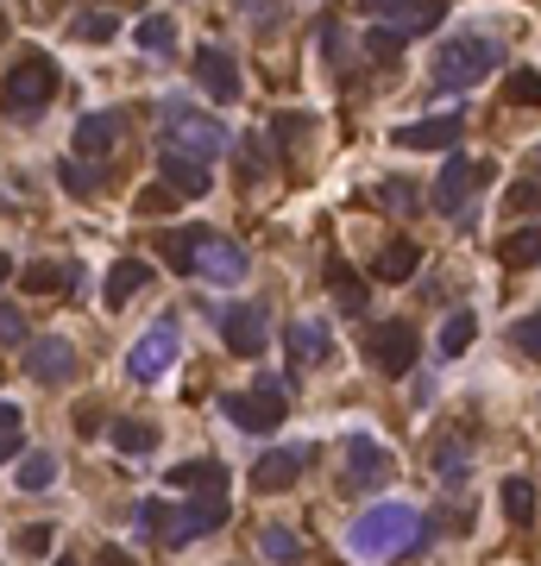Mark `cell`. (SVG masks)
<instances>
[{
	"instance_id": "1",
	"label": "cell",
	"mask_w": 541,
	"mask_h": 566,
	"mask_svg": "<svg viewBox=\"0 0 541 566\" xmlns=\"http://www.w3.org/2000/svg\"><path fill=\"white\" fill-rule=\"evenodd\" d=\"M422 541V516L410 510V504H372V510L346 529V554L353 561H390V554H403V547H415Z\"/></svg>"
},
{
	"instance_id": "6",
	"label": "cell",
	"mask_w": 541,
	"mask_h": 566,
	"mask_svg": "<svg viewBox=\"0 0 541 566\" xmlns=\"http://www.w3.org/2000/svg\"><path fill=\"white\" fill-rule=\"evenodd\" d=\"M51 95H57V63L45 51H26L7 70V107H13V114H38Z\"/></svg>"
},
{
	"instance_id": "17",
	"label": "cell",
	"mask_w": 541,
	"mask_h": 566,
	"mask_svg": "<svg viewBox=\"0 0 541 566\" xmlns=\"http://www.w3.org/2000/svg\"><path fill=\"white\" fill-rule=\"evenodd\" d=\"M139 522H145V529H152L157 541H164V547H189V541H196V529H189V510H170V504H139Z\"/></svg>"
},
{
	"instance_id": "21",
	"label": "cell",
	"mask_w": 541,
	"mask_h": 566,
	"mask_svg": "<svg viewBox=\"0 0 541 566\" xmlns=\"http://www.w3.org/2000/svg\"><path fill=\"white\" fill-rule=\"evenodd\" d=\"M328 346H334V340H328L321 321H309V315H303V321H290V359H296V365H321V359H328Z\"/></svg>"
},
{
	"instance_id": "50",
	"label": "cell",
	"mask_w": 541,
	"mask_h": 566,
	"mask_svg": "<svg viewBox=\"0 0 541 566\" xmlns=\"http://www.w3.org/2000/svg\"><path fill=\"white\" fill-rule=\"evenodd\" d=\"M0 428H20V403H0Z\"/></svg>"
},
{
	"instance_id": "35",
	"label": "cell",
	"mask_w": 541,
	"mask_h": 566,
	"mask_svg": "<svg viewBox=\"0 0 541 566\" xmlns=\"http://www.w3.org/2000/svg\"><path fill=\"white\" fill-rule=\"evenodd\" d=\"M504 214H541V177L510 182V196H504Z\"/></svg>"
},
{
	"instance_id": "48",
	"label": "cell",
	"mask_w": 541,
	"mask_h": 566,
	"mask_svg": "<svg viewBox=\"0 0 541 566\" xmlns=\"http://www.w3.org/2000/svg\"><path fill=\"white\" fill-rule=\"evenodd\" d=\"M403 7H415V0H360V13H403Z\"/></svg>"
},
{
	"instance_id": "51",
	"label": "cell",
	"mask_w": 541,
	"mask_h": 566,
	"mask_svg": "<svg viewBox=\"0 0 541 566\" xmlns=\"http://www.w3.org/2000/svg\"><path fill=\"white\" fill-rule=\"evenodd\" d=\"M7 278H13V258L0 252V283H7Z\"/></svg>"
},
{
	"instance_id": "22",
	"label": "cell",
	"mask_w": 541,
	"mask_h": 566,
	"mask_svg": "<svg viewBox=\"0 0 541 566\" xmlns=\"http://www.w3.org/2000/svg\"><path fill=\"white\" fill-rule=\"evenodd\" d=\"M132 45H139V51H152V57L177 51V20H170V13H145V20L132 26Z\"/></svg>"
},
{
	"instance_id": "20",
	"label": "cell",
	"mask_w": 541,
	"mask_h": 566,
	"mask_svg": "<svg viewBox=\"0 0 541 566\" xmlns=\"http://www.w3.org/2000/svg\"><path fill=\"white\" fill-rule=\"evenodd\" d=\"M114 139H120V114H82L77 120V152L82 157L114 152Z\"/></svg>"
},
{
	"instance_id": "26",
	"label": "cell",
	"mask_w": 541,
	"mask_h": 566,
	"mask_svg": "<svg viewBox=\"0 0 541 566\" xmlns=\"http://www.w3.org/2000/svg\"><path fill=\"white\" fill-rule=\"evenodd\" d=\"M497 258H504V271H529V264H541V227L510 233V239L497 246Z\"/></svg>"
},
{
	"instance_id": "31",
	"label": "cell",
	"mask_w": 541,
	"mask_h": 566,
	"mask_svg": "<svg viewBox=\"0 0 541 566\" xmlns=\"http://www.w3.org/2000/svg\"><path fill=\"white\" fill-rule=\"evenodd\" d=\"M440 20H447V0H415V7H403L397 32H403V38H422V32H435Z\"/></svg>"
},
{
	"instance_id": "25",
	"label": "cell",
	"mask_w": 541,
	"mask_h": 566,
	"mask_svg": "<svg viewBox=\"0 0 541 566\" xmlns=\"http://www.w3.org/2000/svg\"><path fill=\"white\" fill-rule=\"evenodd\" d=\"M13 485L20 491H51L57 485V453H20V472H13Z\"/></svg>"
},
{
	"instance_id": "33",
	"label": "cell",
	"mask_w": 541,
	"mask_h": 566,
	"mask_svg": "<svg viewBox=\"0 0 541 566\" xmlns=\"http://www.w3.org/2000/svg\"><path fill=\"white\" fill-rule=\"evenodd\" d=\"M196 246H202V227L164 233V258H170V271H196Z\"/></svg>"
},
{
	"instance_id": "39",
	"label": "cell",
	"mask_w": 541,
	"mask_h": 566,
	"mask_svg": "<svg viewBox=\"0 0 541 566\" xmlns=\"http://www.w3.org/2000/svg\"><path fill=\"white\" fill-rule=\"evenodd\" d=\"M403 45H410V38H403L397 26H385V32H365V51H372V63H390V57L403 51Z\"/></svg>"
},
{
	"instance_id": "38",
	"label": "cell",
	"mask_w": 541,
	"mask_h": 566,
	"mask_svg": "<svg viewBox=\"0 0 541 566\" xmlns=\"http://www.w3.org/2000/svg\"><path fill=\"white\" fill-rule=\"evenodd\" d=\"M114 32H120L114 13H77V38H89V45H107Z\"/></svg>"
},
{
	"instance_id": "46",
	"label": "cell",
	"mask_w": 541,
	"mask_h": 566,
	"mask_svg": "<svg viewBox=\"0 0 541 566\" xmlns=\"http://www.w3.org/2000/svg\"><path fill=\"white\" fill-rule=\"evenodd\" d=\"M26 453V440H20V428H0V460H20Z\"/></svg>"
},
{
	"instance_id": "32",
	"label": "cell",
	"mask_w": 541,
	"mask_h": 566,
	"mask_svg": "<svg viewBox=\"0 0 541 566\" xmlns=\"http://www.w3.org/2000/svg\"><path fill=\"white\" fill-rule=\"evenodd\" d=\"M258 547H264V561H278V566H296V561H303V541H296V529H258Z\"/></svg>"
},
{
	"instance_id": "2",
	"label": "cell",
	"mask_w": 541,
	"mask_h": 566,
	"mask_svg": "<svg viewBox=\"0 0 541 566\" xmlns=\"http://www.w3.org/2000/svg\"><path fill=\"white\" fill-rule=\"evenodd\" d=\"M497 63H504V45H497V38H485V32H460V38H447V45L435 51V82L440 89H454V95H466V89L485 82Z\"/></svg>"
},
{
	"instance_id": "27",
	"label": "cell",
	"mask_w": 541,
	"mask_h": 566,
	"mask_svg": "<svg viewBox=\"0 0 541 566\" xmlns=\"http://www.w3.org/2000/svg\"><path fill=\"white\" fill-rule=\"evenodd\" d=\"M107 440H114L120 453H132V460H139V453H152V447H157V428H152V422H132V415H120V422L107 428Z\"/></svg>"
},
{
	"instance_id": "41",
	"label": "cell",
	"mask_w": 541,
	"mask_h": 566,
	"mask_svg": "<svg viewBox=\"0 0 541 566\" xmlns=\"http://www.w3.org/2000/svg\"><path fill=\"white\" fill-rule=\"evenodd\" d=\"M20 283H26L32 296H51V290H63V283H57V264H51V258L26 264V271H20Z\"/></svg>"
},
{
	"instance_id": "24",
	"label": "cell",
	"mask_w": 541,
	"mask_h": 566,
	"mask_svg": "<svg viewBox=\"0 0 541 566\" xmlns=\"http://www.w3.org/2000/svg\"><path fill=\"white\" fill-rule=\"evenodd\" d=\"M221 522H227V485L196 491V504H189V529H196V535H208V529H221Z\"/></svg>"
},
{
	"instance_id": "29",
	"label": "cell",
	"mask_w": 541,
	"mask_h": 566,
	"mask_svg": "<svg viewBox=\"0 0 541 566\" xmlns=\"http://www.w3.org/2000/svg\"><path fill=\"white\" fill-rule=\"evenodd\" d=\"M328 283H334V296H340V309H346V315L365 309V283L353 278V264H346V258H328Z\"/></svg>"
},
{
	"instance_id": "44",
	"label": "cell",
	"mask_w": 541,
	"mask_h": 566,
	"mask_svg": "<svg viewBox=\"0 0 541 566\" xmlns=\"http://www.w3.org/2000/svg\"><path fill=\"white\" fill-rule=\"evenodd\" d=\"M177 202H183L177 189H145V196H139V214H170Z\"/></svg>"
},
{
	"instance_id": "43",
	"label": "cell",
	"mask_w": 541,
	"mask_h": 566,
	"mask_svg": "<svg viewBox=\"0 0 541 566\" xmlns=\"http://www.w3.org/2000/svg\"><path fill=\"white\" fill-rule=\"evenodd\" d=\"M0 346H26V315L13 303H0Z\"/></svg>"
},
{
	"instance_id": "15",
	"label": "cell",
	"mask_w": 541,
	"mask_h": 566,
	"mask_svg": "<svg viewBox=\"0 0 541 566\" xmlns=\"http://www.w3.org/2000/svg\"><path fill=\"white\" fill-rule=\"evenodd\" d=\"M157 182H170L183 202H196V196H208V164L202 157H189V152H157Z\"/></svg>"
},
{
	"instance_id": "37",
	"label": "cell",
	"mask_w": 541,
	"mask_h": 566,
	"mask_svg": "<svg viewBox=\"0 0 541 566\" xmlns=\"http://www.w3.org/2000/svg\"><path fill=\"white\" fill-rule=\"evenodd\" d=\"M504 95H510L516 107H541V70H516V76L504 82Z\"/></svg>"
},
{
	"instance_id": "23",
	"label": "cell",
	"mask_w": 541,
	"mask_h": 566,
	"mask_svg": "<svg viewBox=\"0 0 541 566\" xmlns=\"http://www.w3.org/2000/svg\"><path fill=\"white\" fill-rule=\"evenodd\" d=\"M164 485H177V491L227 485V465H221V460H183V465H170V479H164Z\"/></svg>"
},
{
	"instance_id": "13",
	"label": "cell",
	"mask_w": 541,
	"mask_h": 566,
	"mask_svg": "<svg viewBox=\"0 0 541 566\" xmlns=\"http://www.w3.org/2000/svg\"><path fill=\"white\" fill-rule=\"evenodd\" d=\"M303 465H309V447H271V453L252 460V485L258 491H290L303 479Z\"/></svg>"
},
{
	"instance_id": "47",
	"label": "cell",
	"mask_w": 541,
	"mask_h": 566,
	"mask_svg": "<svg viewBox=\"0 0 541 566\" xmlns=\"http://www.w3.org/2000/svg\"><path fill=\"white\" fill-rule=\"evenodd\" d=\"M77 428L82 435H95V428H102V410H95V403H77Z\"/></svg>"
},
{
	"instance_id": "52",
	"label": "cell",
	"mask_w": 541,
	"mask_h": 566,
	"mask_svg": "<svg viewBox=\"0 0 541 566\" xmlns=\"http://www.w3.org/2000/svg\"><path fill=\"white\" fill-rule=\"evenodd\" d=\"M57 566H77V561H57Z\"/></svg>"
},
{
	"instance_id": "3",
	"label": "cell",
	"mask_w": 541,
	"mask_h": 566,
	"mask_svg": "<svg viewBox=\"0 0 541 566\" xmlns=\"http://www.w3.org/2000/svg\"><path fill=\"white\" fill-rule=\"evenodd\" d=\"M157 127H164V145H170V152H189V157H202V164H214V157L233 145L227 127L208 120V114H196L189 102H164L157 107Z\"/></svg>"
},
{
	"instance_id": "45",
	"label": "cell",
	"mask_w": 541,
	"mask_h": 566,
	"mask_svg": "<svg viewBox=\"0 0 541 566\" xmlns=\"http://www.w3.org/2000/svg\"><path fill=\"white\" fill-rule=\"evenodd\" d=\"M51 535H57V529H45V522H32L26 535H20V547H26V554H51Z\"/></svg>"
},
{
	"instance_id": "30",
	"label": "cell",
	"mask_w": 541,
	"mask_h": 566,
	"mask_svg": "<svg viewBox=\"0 0 541 566\" xmlns=\"http://www.w3.org/2000/svg\"><path fill=\"white\" fill-rule=\"evenodd\" d=\"M472 340H479V315H472V309L447 315V328H440V353H447V359H460Z\"/></svg>"
},
{
	"instance_id": "9",
	"label": "cell",
	"mask_w": 541,
	"mask_h": 566,
	"mask_svg": "<svg viewBox=\"0 0 541 566\" xmlns=\"http://www.w3.org/2000/svg\"><path fill=\"white\" fill-rule=\"evenodd\" d=\"M365 359L378 365L385 378H410V365H415L410 321H385V328H372V334H365Z\"/></svg>"
},
{
	"instance_id": "18",
	"label": "cell",
	"mask_w": 541,
	"mask_h": 566,
	"mask_svg": "<svg viewBox=\"0 0 541 566\" xmlns=\"http://www.w3.org/2000/svg\"><path fill=\"white\" fill-rule=\"evenodd\" d=\"M415 264H422V246H415L410 233H403V239H390L385 252H378L372 278H378V283H410V278H415Z\"/></svg>"
},
{
	"instance_id": "16",
	"label": "cell",
	"mask_w": 541,
	"mask_h": 566,
	"mask_svg": "<svg viewBox=\"0 0 541 566\" xmlns=\"http://www.w3.org/2000/svg\"><path fill=\"white\" fill-rule=\"evenodd\" d=\"M196 76H202V89L214 102H239V63H233V51L202 45V51H196Z\"/></svg>"
},
{
	"instance_id": "4",
	"label": "cell",
	"mask_w": 541,
	"mask_h": 566,
	"mask_svg": "<svg viewBox=\"0 0 541 566\" xmlns=\"http://www.w3.org/2000/svg\"><path fill=\"white\" fill-rule=\"evenodd\" d=\"M284 390H290L284 378H258V390H252V397L227 390V397H221V410H227L233 422L246 428V435H271V428L284 422V410H290V397H284Z\"/></svg>"
},
{
	"instance_id": "5",
	"label": "cell",
	"mask_w": 541,
	"mask_h": 566,
	"mask_svg": "<svg viewBox=\"0 0 541 566\" xmlns=\"http://www.w3.org/2000/svg\"><path fill=\"white\" fill-rule=\"evenodd\" d=\"M177 346H183V340H177V315H157L152 328L139 334V346L127 353V378H132V385H157V378L177 365Z\"/></svg>"
},
{
	"instance_id": "14",
	"label": "cell",
	"mask_w": 541,
	"mask_h": 566,
	"mask_svg": "<svg viewBox=\"0 0 541 566\" xmlns=\"http://www.w3.org/2000/svg\"><path fill=\"white\" fill-rule=\"evenodd\" d=\"M390 479V453L378 447L372 435H353L346 440V485L353 491H372V485H385Z\"/></svg>"
},
{
	"instance_id": "7",
	"label": "cell",
	"mask_w": 541,
	"mask_h": 566,
	"mask_svg": "<svg viewBox=\"0 0 541 566\" xmlns=\"http://www.w3.org/2000/svg\"><path fill=\"white\" fill-rule=\"evenodd\" d=\"M214 321H221V334H227L233 359H258V353L271 346V315L258 309V303H233V309H221Z\"/></svg>"
},
{
	"instance_id": "28",
	"label": "cell",
	"mask_w": 541,
	"mask_h": 566,
	"mask_svg": "<svg viewBox=\"0 0 541 566\" xmlns=\"http://www.w3.org/2000/svg\"><path fill=\"white\" fill-rule=\"evenodd\" d=\"M497 504H504V516H510L516 529L536 522V485H529V479H504V497H497Z\"/></svg>"
},
{
	"instance_id": "11",
	"label": "cell",
	"mask_w": 541,
	"mask_h": 566,
	"mask_svg": "<svg viewBox=\"0 0 541 566\" xmlns=\"http://www.w3.org/2000/svg\"><path fill=\"white\" fill-rule=\"evenodd\" d=\"M26 372L38 385H70L77 378V346L63 334H45V340H26Z\"/></svg>"
},
{
	"instance_id": "19",
	"label": "cell",
	"mask_w": 541,
	"mask_h": 566,
	"mask_svg": "<svg viewBox=\"0 0 541 566\" xmlns=\"http://www.w3.org/2000/svg\"><path fill=\"white\" fill-rule=\"evenodd\" d=\"M145 283H152V264H145V258H120V264L107 271V309H127Z\"/></svg>"
},
{
	"instance_id": "34",
	"label": "cell",
	"mask_w": 541,
	"mask_h": 566,
	"mask_svg": "<svg viewBox=\"0 0 541 566\" xmlns=\"http://www.w3.org/2000/svg\"><path fill=\"white\" fill-rule=\"evenodd\" d=\"M466 465H472V453H466L460 440H440V447H435V472H440V485H447V491H460Z\"/></svg>"
},
{
	"instance_id": "49",
	"label": "cell",
	"mask_w": 541,
	"mask_h": 566,
	"mask_svg": "<svg viewBox=\"0 0 541 566\" xmlns=\"http://www.w3.org/2000/svg\"><path fill=\"white\" fill-rule=\"evenodd\" d=\"M95 566H132V554H127V547H102V554H95Z\"/></svg>"
},
{
	"instance_id": "8",
	"label": "cell",
	"mask_w": 541,
	"mask_h": 566,
	"mask_svg": "<svg viewBox=\"0 0 541 566\" xmlns=\"http://www.w3.org/2000/svg\"><path fill=\"white\" fill-rule=\"evenodd\" d=\"M485 177H491V164L454 152L447 164H440V177H435V208H440V214H460V208L479 196V182H485Z\"/></svg>"
},
{
	"instance_id": "10",
	"label": "cell",
	"mask_w": 541,
	"mask_h": 566,
	"mask_svg": "<svg viewBox=\"0 0 541 566\" xmlns=\"http://www.w3.org/2000/svg\"><path fill=\"white\" fill-rule=\"evenodd\" d=\"M196 278L239 283V278H246V246H233L227 233H208L202 227V246H196Z\"/></svg>"
},
{
	"instance_id": "42",
	"label": "cell",
	"mask_w": 541,
	"mask_h": 566,
	"mask_svg": "<svg viewBox=\"0 0 541 566\" xmlns=\"http://www.w3.org/2000/svg\"><path fill=\"white\" fill-rule=\"evenodd\" d=\"M510 340L522 346V353H529V359H541V309H536V315H522V321L510 328Z\"/></svg>"
},
{
	"instance_id": "40",
	"label": "cell",
	"mask_w": 541,
	"mask_h": 566,
	"mask_svg": "<svg viewBox=\"0 0 541 566\" xmlns=\"http://www.w3.org/2000/svg\"><path fill=\"white\" fill-rule=\"evenodd\" d=\"M57 182H63L77 202H89V196H95V170H89V164H57Z\"/></svg>"
},
{
	"instance_id": "36",
	"label": "cell",
	"mask_w": 541,
	"mask_h": 566,
	"mask_svg": "<svg viewBox=\"0 0 541 566\" xmlns=\"http://www.w3.org/2000/svg\"><path fill=\"white\" fill-rule=\"evenodd\" d=\"M378 202H385L390 214H415V208H422V196H415L410 182H397V177H385V182H378Z\"/></svg>"
},
{
	"instance_id": "12",
	"label": "cell",
	"mask_w": 541,
	"mask_h": 566,
	"mask_svg": "<svg viewBox=\"0 0 541 566\" xmlns=\"http://www.w3.org/2000/svg\"><path fill=\"white\" fill-rule=\"evenodd\" d=\"M403 152H454L460 145V114H428V120H410V127L390 132Z\"/></svg>"
}]
</instances>
